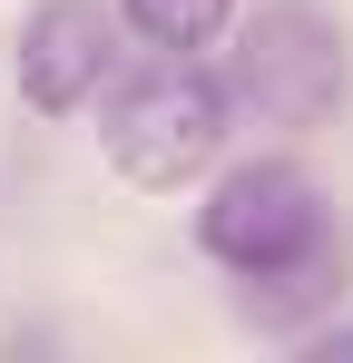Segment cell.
I'll list each match as a JSON object with an SVG mask.
<instances>
[{"mask_svg": "<svg viewBox=\"0 0 353 363\" xmlns=\"http://www.w3.org/2000/svg\"><path fill=\"white\" fill-rule=\"evenodd\" d=\"M196 245L245 285V324L265 334H314L324 304H344V226L324 206V186L294 157H245L216 177V196L196 206Z\"/></svg>", "mask_w": 353, "mask_h": 363, "instance_id": "obj_1", "label": "cell"}, {"mask_svg": "<svg viewBox=\"0 0 353 363\" xmlns=\"http://www.w3.org/2000/svg\"><path fill=\"white\" fill-rule=\"evenodd\" d=\"M226 108H245L255 128H324L353 89V50H344V20H324L314 0H265L226 50Z\"/></svg>", "mask_w": 353, "mask_h": 363, "instance_id": "obj_2", "label": "cell"}, {"mask_svg": "<svg viewBox=\"0 0 353 363\" xmlns=\"http://www.w3.org/2000/svg\"><path fill=\"white\" fill-rule=\"evenodd\" d=\"M226 79L216 69H196L186 50H157L147 69H128L108 89V118H99V138H108L118 177L138 186H186L216 167V147H226Z\"/></svg>", "mask_w": 353, "mask_h": 363, "instance_id": "obj_3", "label": "cell"}, {"mask_svg": "<svg viewBox=\"0 0 353 363\" xmlns=\"http://www.w3.org/2000/svg\"><path fill=\"white\" fill-rule=\"evenodd\" d=\"M118 69V10L99 0H40L20 20V50H10V79L40 118H69L99 99V79Z\"/></svg>", "mask_w": 353, "mask_h": 363, "instance_id": "obj_4", "label": "cell"}, {"mask_svg": "<svg viewBox=\"0 0 353 363\" xmlns=\"http://www.w3.org/2000/svg\"><path fill=\"white\" fill-rule=\"evenodd\" d=\"M118 20H128L147 50H206L235 20V0H118Z\"/></svg>", "mask_w": 353, "mask_h": 363, "instance_id": "obj_5", "label": "cell"}]
</instances>
